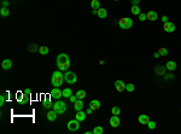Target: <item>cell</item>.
I'll list each match as a JSON object with an SVG mask.
<instances>
[{
	"label": "cell",
	"instance_id": "obj_1",
	"mask_svg": "<svg viewBox=\"0 0 181 134\" xmlns=\"http://www.w3.org/2000/svg\"><path fill=\"white\" fill-rule=\"evenodd\" d=\"M56 64H57V68L59 69V70H62V71H66V70L70 68V59H69L68 54H65V53H60L59 56L57 57Z\"/></svg>",
	"mask_w": 181,
	"mask_h": 134
},
{
	"label": "cell",
	"instance_id": "obj_2",
	"mask_svg": "<svg viewBox=\"0 0 181 134\" xmlns=\"http://www.w3.org/2000/svg\"><path fill=\"white\" fill-rule=\"evenodd\" d=\"M64 82V74L62 72V70H57L52 74L51 77V83L53 87H60Z\"/></svg>",
	"mask_w": 181,
	"mask_h": 134
},
{
	"label": "cell",
	"instance_id": "obj_3",
	"mask_svg": "<svg viewBox=\"0 0 181 134\" xmlns=\"http://www.w3.org/2000/svg\"><path fill=\"white\" fill-rule=\"evenodd\" d=\"M53 110L58 114V115H62V114H64V112L66 111V104L64 103V102H62V100H56V103L53 104Z\"/></svg>",
	"mask_w": 181,
	"mask_h": 134
},
{
	"label": "cell",
	"instance_id": "obj_4",
	"mask_svg": "<svg viewBox=\"0 0 181 134\" xmlns=\"http://www.w3.org/2000/svg\"><path fill=\"white\" fill-rule=\"evenodd\" d=\"M118 27L121 29H129L133 27V19L129 17H125L118 21Z\"/></svg>",
	"mask_w": 181,
	"mask_h": 134
},
{
	"label": "cell",
	"instance_id": "obj_5",
	"mask_svg": "<svg viewBox=\"0 0 181 134\" xmlns=\"http://www.w3.org/2000/svg\"><path fill=\"white\" fill-rule=\"evenodd\" d=\"M64 81L66 82V83L69 85H72V83H75L76 81H77V77H76V75L75 72H72V71H64Z\"/></svg>",
	"mask_w": 181,
	"mask_h": 134
},
{
	"label": "cell",
	"instance_id": "obj_6",
	"mask_svg": "<svg viewBox=\"0 0 181 134\" xmlns=\"http://www.w3.org/2000/svg\"><path fill=\"white\" fill-rule=\"evenodd\" d=\"M50 97L53 98V99H60V98L63 97V91L59 90V87H53L52 91H51V93H50Z\"/></svg>",
	"mask_w": 181,
	"mask_h": 134
},
{
	"label": "cell",
	"instance_id": "obj_7",
	"mask_svg": "<svg viewBox=\"0 0 181 134\" xmlns=\"http://www.w3.org/2000/svg\"><path fill=\"white\" fill-rule=\"evenodd\" d=\"M78 128H80V121L77 120H71V121L68 122V129L70 132H75V131H78Z\"/></svg>",
	"mask_w": 181,
	"mask_h": 134
},
{
	"label": "cell",
	"instance_id": "obj_8",
	"mask_svg": "<svg viewBox=\"0 0 181 134\" xmlns=\"http://www.w3.org/2000/svg\"><path fill=\"white\" fill-rule=\"evenodd\" d=\"M109 122H110V126H111V127L117 128L120 126V123H121V120H120L118 115H112Z\"/></svg>",
	"mask_w": 181,
	"mask_h": 134
},
{
	"label": "cell",
	"instance_id": "obj_9",
	"mask_svg": "<svg viewBox=\"0 0 181 134\" xmlns=\"http://www.w3.org/2000/svg\"><path fill=\"white\" fill-rule=\"evenodd\" d=\"M115 87L117 92H123L126 90V83L122 80H116L115 81Z\"/></svg>",
	"mask_w": 181,
	"mask_h": 134
},
{
	"label": "cell",
	"instance_id": "obj_10",
	"mask_svg": "<svg viewBox=\"0 0 181 134\" xmlns=\"http://www.w3.org/2000/svg\"><path fill=\"white\" fill-rule=\"evenodd\" d=\"M163 29H164V31H167V33H173V31L175 30V24L172 22H167V23H164V25H163Z\"/></svg>",
	"mask_w": 181,
	"mask_h": 134
},
{
	"label": "cell",
	"instance_id": "obj_11",
	"mask_svg": "<svg viewBox=\"0 0 181 134\" xmlns=\"http://www.w3.org/2000/svg\"><path fill=\"white\" fill-rule=\"evenodd\" d=\"M166 71H167L166 66L157 65L156 68H155V72H156V75H158V76H164V75H166Z\"/></svg>",
	"mask_w": 181,
	"mask_h": 134
},
{
	"label": "cell",
	"instance_id": "obj_12",
	"mask_svg": "<svg viewBox=\"0 0 181 134\" xmlns=\"http://www.w3.org/2000/svg\"><path fill=\"white\" fill-rule=\"evenodd\" d=\"M72 104H74V110H75V111H80V110L83 109V106H84L83 100L82 99H77L75 103H72Z\"/></svg>",
	"mask_w": 181,
	"mask_h": 134
},
{
	"label": "cell",
	"instance_id": "obj_13",
	"mask_svg": "<svg viewBox=\"0 0 181 134\" xmlns=\"http://www.w3.org/2000/svg\"><path fill=\"white\" fill-rule=\"evenodd\" d=\"M86 112L82 111V110H80V111H76V115H75V119L77 120V121H84V119H86Z\"/></svg>",
	"mask_w": 181,
	"mask_h": 134
},
{
	"label": "cell",
	"instance_id": "obj_14",
	"mask_svg": "<svg viewBox=\"0 0 181 134\" xmlns=\"http://www.w3.org/2000/svg\"><path fill=\"white\" fill-rule=\"evenodd\" d=\"M57 115H58V114H57L54 110H50V111L47 112L46 119L48 120V121H54V120L57 119Z\"/></svg>",
	"mask_w": 181,
	"mask_h": 134
},
{
	"label": "cell",
	"instance_id": "obj_15",
	"mask_svg": "<svg viewBox=\"0 0 181 134\" xmlns=\"http://www.w3.org/2000/svg\"><path fill=\"white\" fill-rule=\"evenodd\" d=\"M89 108L90 109H93V110H98L100 108V102L97 99H93V100H90L89 102Z\"/></svg>",
	"mask_w": 181,
	"mask_h": 134
},
{
	"label": "cell",
	"instance_id": "obj_16",
	"mask_svg": "<svg viewBox=\"0 0 181 134\" xmlns=\"http://www.w3.org/2000/svg\"><path fill=\"white\" fill-rule=\"evenodd\" d=\"M11 66H12V62L10 59H4L3 63H1V68L4 70H9V69H11Z\"/></svg>",
	"mask_w": 181,
	"mask_h": 134
},
{
	"label": "cell",
	"instance_id": "obj_17",
	"mask_svg": "<svg viewBox=\"0 0 181 134\" xmlns=\"http://www.w3.org/2000/svg\"><path fill=\"white\" fill-rule=\"evenodd\" d=\"M138 121H139V123H141V125H147L149 123V121H150V119H149V116L147 115H140L139 117H138Z\"/></svg>",
	"mask_w": 181,
	"mask_h": 134
},
{
	"label": "cell",
	"instance_id": "obj_18",
	"mask_svg": "<svg viewBox=\"0 0 181 134\" xmlns=\"http://www.w3.org/2000/svg\"><path fill=\"white\" fill-rule=\"evenodd\" d=\"M147 16V19H150V21H156L157 17H158V15H157V12H155V11H149V12L146 13Z\"/></svg>",
	"mask_w": 181,
	"mask_h": 134
},
{
	"label": "cell",
	"instance_id": "obj_19",
	"mask_svg": "<svg viewBox=\"0 0 181 134\" xmlns=\"http://www.w3.org/2000/svg\"><path fill=\"white\" fill-rule=\"evenodd\" d=\"M98 17H99V18H101V19H104V18H106V16H108V11H106L105 9H101V7H100V9H98Z\"/></svg>",
	"mask_w": 181,
	"mask_h": 134
},
{
	"label": "cell",
	"instance_id": "obj_20",
	"mask_svg": "<svg viewBox=\"0 0 181 134\" xmlns=\"http://www.w3.org/2000/svg\"><path fill=\"white\" fill-rule=\"evenodd\" d=\"M166 68H167V70H170V71H173V70H175V69H176V63L173 62V60H169V62L166 64Z\"/></svg>",
	"mask_w": 181,
	"mask_h": 134
},
{
	"label": "cell",
	"instance_id": "obj_21",
	"mask_svg": "<svg viewBox=\"0 0 181 134\" xmlns=\"http://www.w3.org/2000/svg\"><path fill=\"white\" fill-rule=\"evenodd\" d=\"M90 7H92V10H98V9H100V3H99V0H92V1H90Z\"/></svg>",
	"mask_w": 181,
	"mask_h": 134
},
{
	"label": "cell",
	"instance_id": "obj_22",
	"mask_svg": "<svg viewBox=\"0 0 181 134\" xmlns=\"http://www.w3.org/2000/svg\"><path fill=\"white\" fill-rule=\"evenodd\" d=\"M92 132H93V134H103L104 133V128L101 127V126H95Z\"/></svg>",
	"mask_w": 181,
	"mask_h": 134
},
{
	"label": "cell",
	"instance_id": "obj_23",
	"mask_svg": "<svg viewBox=\"0 0 181 134\" xmlns=\"http://www.w3.org/2000/svg\"><path fill=\"white\" fill-rule=\"evenodd\" d=\"M132 13L133 15H137L139 16V13H140V7H139V5H132Z\"/></svg>",
	"mask_w": 181,
	"mask_h": 134
},
{
	"label": "cell",
	"instance_id": "obj_24",
	"mask_svg": "<svg viewBox=\"0 0 181 134\" xmlns=\"http://www.w3.org/2000/svg\"><path fill=\"white\" fill-rule=\"evenodd\" d=\"M76 97H77V99H83V98L86 97V91L84 90H78L77 92H76Z\"/></svg>",
	"mask_w": 181,
	"mask_h": 134
},
{
	"label": "cell",
	"instance_id": "obj_25",
	"mask_svg": "<svg viewBox=\"0 0 181 134\" xmlns=\"http://www.w3.org/2000/svg\"><path fill=\"white\" fill-rule=\"evenodd\" d=\"M48 47L47 46H41V47H39V53H40V54H47V53H48Z\"/></svg>",
	"mask_w": 181,
	"mask_h": 134
},
{
	"label": "cell",
	"instance_id": "obj_26",
	"mask_svg": "<svg viewBox=\"0 0 181 134\" xmlns=\"http://www.w3.org/2000/svg\"><path fill=\"white\" fill-rule=\"evenodd\" d=\"M72 94V92H71V90L70 88H64L63 90V97H65V98H69L70 96Z\"/></svg>",
	"mask_w": 181,
	"mask_h": 134
},
{
	"label": "cell",
	"instance_id": "obj_27",
	"mask_svg": "<svg viewBox=\"0 0 181 134\" xmlns=\"http://www.w3.org/2000/svg\"><path fill=\"white\" fill-rule=\"evenodd\" d=\"M0 15L3 16V17H7V16L10 15V11L7 10V7H1V10H0Z\"/></svg>",
	"mask_w": 181,
	"mask_h": 134
},
{
	"label": "cell",
	"instance_id": "obj_28",
	"mask_svg": "<svg viewBox=\"0 0 181 134\" xmlns=\"http://www.w3.org/2000/svg\"><path fill=\"white\" fill-rule=\"evenodd\" d=\"M158 53L161 54V56H167V54H168V50L164 48V47H159V48H158Z\"/></svg>",
	"mask_w": 181,
	"mask_h": 134
},
{
	"label": "cell",
	"instance_id": "obj_29",
	"mask_svg": "<svg viewBox=\"0 0 181 134\" xmlns=\"http://www.w3.org/2000/svg\"><path fill=\"white\" fill-rule=\"evenodd\" d=\"M111 112H112V115H120L121 109H120L118 106H114L112 109H111Z\"/></svg>",
	"mask_w": 181,
	"mask_h": 134
},
{
	"label": "cell",
	"instance_id": "obj_30",
	"mask_svg": "<svg viewBox=\"0 0 181 134\" xmlns=\"http://www.w3.org/2000/svg\"><path fill=\"white\" fill-rule=\"evenodd\" d=\"M53 104L50 102V99H47L44 102V108H46V109H50V108H52Z\"/></svg>",
	"mask_w": 181,
	"mask_h": 134
},
{
	"label": "cell",
	"instance_id": "obj_31",
	"mask_svg": "<svg viewBox=\"0 0 181 134\" xmlns=\"http://www.w3.org/2000/svg\"><path fill=\"white\" fill-rule=\"evenodd\" d=\"M134 85L133 83H128V85H126V91H128V92H133L134 91Z\"/></svg>",
	"mask_w": 181,
	"mask_h": 134
},
{
	"label": "cell",
	"instance_id": "obj_32",
	"mask_svg": "<svg viewBox=\"0 0 181 134\" xmlns=\"http://www.w3.org/2000/svg\"><path fill=\"white\" fill-rule=\"evenodd\" d=\"M22 93H23V96H25V97H30V94H31V90H30V88L23 90V91H22Z\"/></svg>",
	"mask_w": 181,
	"mask_h": 134
},
{
	"label": "cell",
	"instance_id": "obj_33",
	"mask_svg": "<svg viewBox=\"0 0 181 134\" xmlns=\"http://www.w3.org/2000/svg\"><path fill=\"white\" fill-rule=\"evenodd\" d=\"M147 127L150 128V129H155V128H156V122H155V121H149Z\"/></svg>",
	"mask_w": 181,
	"mask_h": 134
},
{
	"label": "cell",
	"instance_id": "obj_34",
	"mask_svg": "<svg viewBox=\"0 0 181 134\" xmlns=\"http://www.w3.org/2000/svg\"><path fill=\"white\" fill-rule=\"evenodd\" d=\"M139 19H140V21H141V22H144V21H146V19H147V16H146V13H139Z\"/></svg>",
	"mask_w": 181,
	"mask_h": 134
},
{
	"label": "cell",
	"instance_id": "obj_35",
	"mask_svg": "<svg viewBox=\"0 0 181 134\" xmlns=\"http://www.w3.org/2000/svg\"><path fill=\"white\" fill-rule=\"evenodd\" d=\"M38 50L39 51V47L36 46V45H34V44H31L30 46H29V51H30V52H34V51H36Z\"/></svg>",
	"mask_w": 181,
	"mask_h": 134
},
{
	"label": "cell",
	"instance_id": "obj_36",
	"mask_svg": "<svg viewBox=\"0 0 181 134\" xmlns=\"http://www.w3.org/2000/svg\"><path fill=\"white\" fill-rule=\"evenodd\" d=\"M5 99H6V96H5V94H1V96H0V105L1 106H3L4 103H5Z\"/></svg>",
	"mask_w": 181,
	"mask_h": 134
},
{
	"label": "cell",
	"instance_id": "obj_37",
	"mask_svg": "<svg viewBox=\"0 0 181 134\" xmlns=\"http://www.w3.org/2000/svg\"><path fill=\"white\" fill-rule=\"evenodd\" d=\"M69 100H70V102H71V103H75L76 100H77V97H76V96H70V97H69Z\"/></svg>",
	"mask_w": 181,
	"mask_h": 134
},
{
	"label": "cell",
	"instance_id": "obj_38",
	"mask_svg": "<svg viewBox=\"0 0 181 134\" xmlns=\"http://www.w3.org/2000/svg\"><path fill=\"white\" fill-rule=\"evenodd\" d=\"M132 5H139L140 4V0H131Z\"/></svg>",
	"mask_w": 181,
	"mask_h": 134
},
{
	"label": "cell",
	"instance_id": "obj_39",
	"mask_svg": "<svg viewBox=\"0 0 181 134\" xmlns=\"http://www.w3.org/2000/svg\"><path fill=\"white\" fill-rule=\"evenodd\" d=\"M1 5H3V7H7L9 6V1L7 0H4L3 3H1Z\"/></svg>",
	"mask_w": 181,
	"mask_h": 134
},
{
	"label": "cell",
	"instance_id": "obj_40",
	"mask_svg": "<svg viewBox=\"0 0 181 134\" xmlns=\"http://www.w3.org/2000/svg\"><path fill=\"white\" fill-rule=\"evenodd\" d=\"M173 77H174V76H173V74H167L166 75V79H167V80H170V79H173Z\"/></svg>",
	"mask_w": 181,
	"mask_h": 134
},
{
	"label": "cell",
	"instance_id": "obj_41",
	"mask_svg": "<svg viewBox=\"0 0 181 134\" xmlns=\"http://www.w3.org/2000/svg\"><path fill=\"white\" fill-rule=\"evenodd\" d=\"M162 22L163 23H167V22H168V17H167V16H163V17H162Z\"/></svg>",
	"mask_w": 181,
	"mask_h": 134
},
{
	"label": "cell",
	"instance_id": "obj_42",
	"mask_svg": "<svg viewBox=\"0 0 181 134\" xmlns=\"http://www.w3.org/2000/svg\"><path fill=\"white\" fill-rule=\"evenodd\" d=\"M92 112H93V109H90V108H88V109L86 110V114H87V115H89V114H92Z\"/></svg>",
	"mask_w": 181,
	"mask_h": 134
},
{
	"label": "cell",
	"instance_id": "obj_43",
	"mask_svg": "<svg viewBox=\"0 0 181 134\" xmlns=\"http://www.w3.org/2000/svg\"><path fill=\"white\" fill-rule=\"evenodd\" d=\"M159 56H161V54H159L158 52H155V54H153V57H155V58H159Z\"/></svg>",
	"mask_w": 181,
	"mask_h": 134
},
{
	"label": "cell",
	"instance_id": "obj_44",
	"mask_svg": "<svg viewBox=\"0 0 181 134\" xmlns=\"http://www.w3.org/2000/svg\"><path fill=\"white\" fill-rule=\"evenodd\" d=\"M92 13H93V15H97V13H98V10H93V11H92Z\"/></svg>",
	"mask_w": 181,
	"mask_h": 134
},
{
	"label": "cell",
	"instance_id": "obj_45",
	"mask_svg": "<svg viewBox=\"0 0 181 134\" xmlns=\"http://www.w3.org/2000/svg\"><path fill=\"white\" fill-rule=\"evenodd\" d=\"M115 1H118V0H115Z\"/></svg>",
	"mask_w": 181,
	"mask_h": 134
},
{
	"label": "cell",
	"instance_id": "obj_46",
	"mask_svg": "<svg viewBox=\"0 0 181 134\" xmlns=\"http://www.w3.org/2000/svg\"><path fill=\"white\" fill-rule=\"evenodd\" d=\"M180 111H181V110H180Z\"/></svg>",
	"mask_w": 181,
	"mask_h": 134
}]
</instances>
